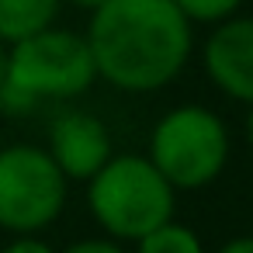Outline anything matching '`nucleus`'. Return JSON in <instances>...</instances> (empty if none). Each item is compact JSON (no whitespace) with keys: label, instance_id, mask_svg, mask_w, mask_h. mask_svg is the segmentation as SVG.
I'll use <instances>...</instances> for the list:
<instances>
[{"label":"nucleus","instance_id":"423d86ee","mask_svg":"<svg viewBox=\"0 0 253 253\" xmlns=\"http://www.w3.org/2000/svg\"><path fill=\"white\" fill-rule=\"evenodd\" d=\"M49 146H52L49 156L73 180H90L111 156L108 128L94 115H84V111H70V115L56 118L52 132H49Z\"/></svg>","mask_w":253,"mask_h":253},{"label":"nucleus","instance_id":"7ed1b4c3","mask_svg":"<svg viewBox=\"0 0 253 253\" xmlns=\"http://www.w3.org/2000/svg\"><path fill=\"white\" fill-rule=\"evenodd\" d=\"M90 211L122 239H142L173 218V187L142 156L108 160L90 177Z\"/></svg>","mask_w":253,"mask_h":253},{"label":"nucleus","instance_id":"ddd939ff","mask_svg":"<svg viewBox=\"0 0 253 253\" xmlns=\"http://www.w3.org/2000/svg\"><path fill=\"white\" fill-rule=\"evenodd\" d=\"M218 253H253V236H243V239H232L225 243Z\"/></svg>","mask_w":253,"mask_h":253},{"label":"nucleus","instance_id":"9b49d317","mask_svg":"<svg viewBox=\"0 0 253 253\" xmlns=\"http://www.w3.org/2000/svg\"><path fill=\"white\" fill-rule=\"evenodd\" d=\"M63 253H122V250L115 243H104V239H87V243H77V246H70Z\"/></svg>","mask_w":253,"mask_h":253},{"label":"nucleus","instance_id":"39448f33","mask_svg":"<svg viewBox=\"0 0 253 253\" xmlns=\"http://www.w3.org/2000/svg\"><path fill=\"white\" fill-rule=\"evenodd\" d=\"M66 201V173L35 146L0 149V225L35 232L49 225Z\"/></svg>","mask_w":253,"mask_h":253},{"label":"nucleus","instance_id":"9d476101","mask_svg":"<svg viewBox=\"0 0 253 253\" xmlns=\"http://www.w3.org/2000/svg\"><path fill=\"white\" fill-rule=\"evenodd\" d=\"M177 7L187 14V21H222L239 7V0H177Z\"/></svg>","mask_w":253,"mask_h":253},{"label":"nucleus","instance_id":"2eb2a0df","mask_svg":"<svg viewBox=\"0 0 253 253\" xmlns=\"http://www.w3.org/2000/svg\"><path fill=\"white\" fill-rule=\"evenodd\" d=\"M70 4H77V7H101L104 0H70Z\"/></svg>","mask_w":253,"mask_h":253},{"label":"nucleus","instance_id":"4468645a","mask_svg":"<svg viewBox=\"0 0 253 253\" xmlns=\"http://www.w3.org/2000/svg\"><path fill=\"white\" fill-rule=\"evenodd\" d=\"M4 77H7V52H4V42H0V87H4Z\"/></svg>","mask_w":253,"mask_h":253},{"label":"nucleus","instance_id":"6e6552de","mask_svg":"<svg viewBox=\"0 0 253 253\" xmlns=\"http://www.w3.org/2000/svg\"><path fill=\"white\" fill-rule=\"evenodd\" d=\"M59 0H0V42H21L56 18Z\"/></svg>","mask_w":253,"mask_h":253},{"label":"nucleus","instance_id":"dca6fc26","mask_svg":"<svg viewBox=\"0 0 253 253\" xmlns=\"http://www.w3.org/2000/svg\"><path fill=\"white\" fill-rule=\"evenodd\" d=\"M246 135H250V142H253V108H250V118H246Z\"/></svg>","mask_w":253,"mask_h":253},{"label":"nucleus","instance_id":"1a4fd4ad","mask_svg":"<svg viewBox=\"0 0 253 253\" xmlns=\"http://www.w3.org/2000/svg\"><path fill=\"white\" fill-rule=\"evenodd\" d=\"M139 253H201V243L191 229H184L177 222H163L160 229H153L139 239Z\"/></svg>","mask_w":253,"mask_h":253},{"label":"nucleus","instance_id":"f8f14e48","mask_svg":"<svg viewBox=\"0 0 253 253\" xmlns=\"http://www.w3.org/2000/svg\"><path fill=\"white\" fill-rule=\"evenodd\" d=\"M4 253H52V250H49L45 243H39V239H28V236H25V239H14Z\"/></svg>","mask_w":253,"mask_h":253},{"label":"nucleus","instance_id":"f03ea898","mask_svg":"<svg viewBox=\"0 0 253 253\" xmlns=\"http://www.w3.org/2000/svg\"><path fill=\"white\" fill-rule=\"evenodd\" d=\"M94 77L97 63L84 35L42 28L14 42V52L7 56V77L0 87V104L21 111L35 97H73L87 90Z\"/></svg>","mask_w":253,"mask_h":253},{"label":"nucleus","instance_id":"20e7f679","mask_svg":"<svg viewBox=\"0 0 253 253\" xmlns=\"http://www.w3.org/2000/svg\"><path fill=\"white\" fill-rule=\"evenodd\" d=\"M229 160L225 125L205 108H177L153 132V167L170 187L211 184Z\"/></svg>","mask_w":253,"mask_h":253},{"label":"nucleus","instance_id":"f257e3e1","mask_svg":"<svg viewBox=\"0 0 253 253\" xmlns=\"http://www.w3.org/2000/svg\"><path fill=\"white\" fill-rule=\"evenodd\" d=\"M97 73L122 90L170 84L191 56V28L177 0H104L90 18Z\"/></svg>","mask_w":253,"mask_h":253},{"label":"nucleus","instance_id":"0eeeda50","mask_svg":"<svg viewBox=\"0 0 253 253\" xmlns=\"http://www.w3.org/2000/svg\"><path fill=\"white\" fill-rule=\"evenodd\" d=\"M205 66L229 97L253 104V18L225 21L205 45Z\"/></svg>","mask_w":253,"mask_h":253}]
</instances>
